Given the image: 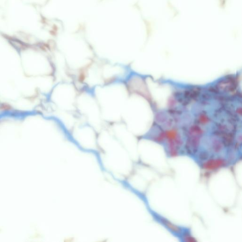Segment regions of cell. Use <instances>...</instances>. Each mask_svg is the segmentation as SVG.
I'll list each match as a JSON object with an SVG mask.
<instances>
[{
    "instance_id": "cell-1",
    "label": "cell",
    "mask_w": 242,
    "mask_h": 242,
    "mask_svg": "<svg viewBox=\"0 0 242 242\" xmlns=\"http://www.w3.org/2000/svg\"><path fill=\"white\" fill-rule=\"evenodd\" d=\"M223 161L222 160H217L216 161L214 160H210L205 164V168L209 169H213L215 168H218L219 166L223 165Z\"/></svg>"
},
{
    "instance_id": "cell-2",
    "label": "cell",
    "mask_w": 242,
    "mask_h": 242,
    "mask_svg": "<svg viewBox=\"0 0 242 242\" xmlns=\"http://www.w3.org/2000/svg\"><path fill=\"white\" fill-rule=\"evenodd\" d=\"M162 221L164 224H165L166 226H168V228H169L171 230H172L173 231H175V232H179L180 231V229L178 227L173 224L172 223L170 222V221H168L165 219H162Z\"/></svg>"
},
{
    "instance_id": "cell-3",
    "label": "cell",
    "mask_w": 242,
    "mask_h": 242,
    "mask_svg": "<svg viewBox=\"0 0 242 242\" xmlns=\"http://www.w3.org/2000/svg\"><path fill=\"white\" fill-rule=\"evenodd\" d=\"M213 149L215 152L218 153L219 151H221L222 148V145L220 142H219L218 141H215L213 143V146H212Z\"/></svg>"
},
{
    "instance_id": "cell-4",
    "label": "cell",
    "mask_w": 242,
    "mask_h": 242,
    "mask_svg": "<svg viewBox=\"0 0 242 242\" xmlns=\"http://www.w3.org/2000/svg\"><path fill=\"white\" fill-rule=\"evenodd\" d=\"M209 157V154L206 151H203L200 153L199 155V158L201 160H206Z\"/></svg>"
},
{
    "instance_id": "cell-5",
    "label": "cell",
    "mask_w": 242,
    "mask_h": 242,
    "mask_svg": "<svg viewBox=\"0 0 242 242\" xmlns=\"http://www.w3.org/2000/svg\"><path fill=\"white\" fill-rule=\"evenodd\" d=\"M186 239H187V240H186L188 242H195L196 241V240L195 239H193V238H186Z\"/></svg>"
}]
</instances>
